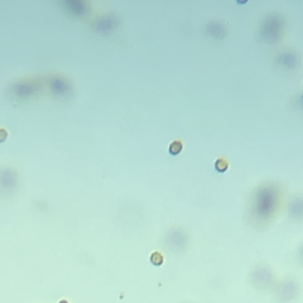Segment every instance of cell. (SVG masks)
I'll return each instance as SVG.
<instances>
[{
  "label": "cell",
  "mask_w": 303,
  "mask_h": 303,
  "mask_svg": "<svg viewBox=\"0 0 303 303\" xmlns=\"http://www.w3.org/2000/svg\"><path fill=\"white\" fill-rule=\"evenodd\" d=\"M214 168H216L217 172H219V173H224L227 168H229V162L226 161L224 158H220V159H218L216 161V164H214Z\"/></svg>",
  "instance_id": "obj_2"
},
{
  "label": "cell",
  "mask_w": 303,
  "mask_h": 303,
  "mask_svg": "<svg viewBox=\"0 0 303 303\" xmlns=\"http://www.w3.org/2000/svg\"><path fill=\"white\" fill-rule=\"evenodd\" d=\"M182 150V142L179 140H175L170 144V155H178Z\"/></svg>",
  "instance_id": "obj_1"
},
{
  "label": "cell",
  "mask_w": 303,
  "mask_h": 303,
  "mask_svg": "<svg viewBox=\"0 0 303 303\" xmlns=\"http://www.w3.org/2000/svg\"><path fill=\"white\" fill-rule=\"evenodd\" d=\"M162 261H164V258H162V256L160 255L159 252H155L154 255H152V262L154 263L155 265H159V264H161V263H162Z\"/></svg>",
  "instance_id": "obj_3"
}]
</instances>
